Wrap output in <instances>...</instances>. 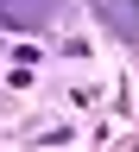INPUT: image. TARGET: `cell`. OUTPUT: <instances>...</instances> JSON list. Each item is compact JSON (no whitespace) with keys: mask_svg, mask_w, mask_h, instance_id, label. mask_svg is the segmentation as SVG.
Here are the masks:
<instances>
[{"mask_svg":"<svg viewBox=\"0 0 139 152\" xmlns=\"http://www.w3.org/2000/svg\"><path fill=\"white\" fill-rule=\"evenodd\" d=\"M95 13H101V26H108V32L139 38V0H95Z\"/></svg>","mask_w":139,"mask_h":152,"instance_id":"cell-1","label":"cell"}]
</instances>
